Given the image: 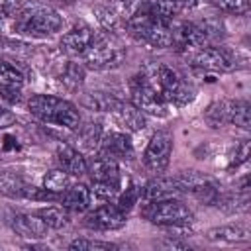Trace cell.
Here are the masks:
<instances>
[{
  "label": "cell",
  "mask_w": 251,
  "mask_h": 251,
  "mask_svg": "<svg viewBox=\"0 0 251 251\" xmlns=\"http://www.w3.org/2000/svg\"><path fill=\"white\" fill-rule=\"evenodd\" d=\"M14 18V31L18 35L27 37H47L61 29L63 20L57 10L41 2H27L16 10Z\"/></svg>",
  "instance_id": "6da1fadb"
},
{
  "label": "cell",
  "mask_w": 251,
  "mask_h": 251,
  "mask_svg": "<svg viewBox=\"0 0 251 251\" xmlns=\"http://www.w3.org/2000/svg\"><path fill=\"white\" fill-rule=\"evenodd\" d=\"M149 84L159 92V96L173 106H186L194 98V88L169 65L149 63L141 69Z\"/></svg>",
  "instance_id": "7a4b0ae2"
},
{
  "label": "cell",
  "mask_w": 251,
  "mask_h": 251,
  "mask_svg": "<svg viewBox=\"0 0 251 251\" xmlns=\"http://www.w3.org/2000/svg\"><path fill=\"white\" fill-rule=\"evenodd\" d=\"M27 110L31 116H35L43 124L59 126L65 129H75L80 124V114L78 108L59 96L51 94H33L27 100Z\"/></svg>",
  "instance_id": "3957f363"
},
{
  "label": "cell",
  "mask_w": 251,
  "mask_h": 251,
  "mask_svg": "<svg viewBox=\"0 0 251 251\" xmlns=\"http://www.w3.org/2000/svg\"><path fill=\"white\" fill-rule=\"evenodd\" d=\"M126 29L135 39L145 41L157 49L173 47V22H165V20L151 16L145 10L143 0L139 2L137 10L129 16V20L126 22Z\"/></svg>",
  "instance_id": "277c9868"
},
{
  "label": "cell",
  "mask_w": 251,
  "mask_h": 251,
  "mask_svg": "<svg viewBox=\"0 0 251 251\" xmlns=\"http://www.w3.org/2000/svg\"><path fill=\"white\" fill-rule=\"evenodd\" d=\"M126 59V47L122 45V41L110 33H96L92 45L84 51L82 55V65L90 71H110L116 69L124 63Z\"/></svg>",
  "instance_id": "5b68a950"
},
{
  "label": "cell",
  "mask_w": 251,
  "mask_h": 251,
  "mask_svg": "<svg viewBox=\"0 0 251 251\" xmlns=\"http://www.w3.org/2000/svg\"><path fill=\"white\" fill-rule=\"evenodd\" d=\"M141 216L145 220H149L151 224L161 226V227H165V226H188L192 222V212L176 196L145 202Z\"/></svg>",
  "instance_id": "8992f818"
},
{
  "label": "cell",
  "mask_w": 251,
  "mask_h": 251,
  "mask_svg": "<svg viewBox=\"0 0 251 251\" xmlns=\"http://www.w3.org/2000/svg\"><path fill=\"white\" fill-rule=\"evenodd\" d=\"M249 112L251 106L247 100H220L208 106L204 118L212 127L222 126H239L243 129L249 127Z\"/></svg>",
  "instance_id": "52a82bcc"
},
{
  "label": "cell",
  "mask_w": 251,
  "mask_h": 251,
  "mask_svg": "<svg viewBox=\"0 0 251 251\" xmlns=\"http://www.w3.org/2000/svg\"><path fill=\"white\" fill-rule=\"evenodd\" d=\"M129 98L131 104L141 110L143 114L149 116H167V108L169 104L159 96V92L149 84V80L143 76V73L139 71L131 80H129Z\"/></svg>",
  "instance_id": "ba28073f"
},
{
  "label": "cell",
  "mask_w": 251,
  "mask_h": 251,
  "mask_svg": "<svg viewBox=\"0 0 251 251\" xmlns=\"http://www.w3.org/2000/svg\"><path fill=\"white\" fill-rule=\"evenodd\" d=\"M173 155V135L167 129H159L151 135L145 151H143V165L153 175H163L171 163Z\"/></svg>",
  "instance_id": "9c48e42d"
},
{
  "label": "cell",
  "mask_w": 251,
  "mask_h": 251,
  "mask_svg": "<svg viewBox=\"0 0 251 251\" xmlns=\"http://www.w3.org/2000/svg\"><path fill=\"white\" fill-rule=\"evenodd\" d=\"M190 65L202 71H212V73H231L239 67L237 59L224 47H214L206 45L200 49H194V53L188 57Z\"/></svg>",
  "instance_id": "30bf717a"
},
{
  "label": "cell",
  "mask_w": 251,
  "mask_h": 251,
  "mask_svg": "<svg viewBox=\"0 0 251 251\" xmlns=\"http://www.w3.org/2000/svg\"><path fill=\"white\" fill-rule=\"evenodd\" d=\"M127 222V212H124L122 208L114 204H102L94 210H90L84 218V226L88 229H96V231H114L124 227Z\"/></svg>",
  "instance_id": "8fae6325"
},
{
  "label": "cell",
  "mask_w": 251,
  "mask_h": 251,
  "mask_svg": "<svg viewBox=\"0 0 251 251\" xmlns=\"http://www.w3.org/2000/svg\"><path fill=\"white\" fill-rule=\"evenodd\" d=\"M210 37L200 22H173V45L180 51L210 45Z\"/></svg>",
  "instance_id": "7c38bea8"
},
{
  "label": "cell",
  "mask_w": 251,
  "mask_h": 251,
  "mask_svg": "<svg viewBox=\"0 0 251 251\" xmlns=\"http://www.w3.org/2000/svg\"><path fill=\"white\" fill-rule=\"evenodd\" d=\"M96 37V31L86 25V24H76L75 27H71L59 41V49L61 53H65L67 57H82L84 51L92 45Z\"/></svg>",
  "instance_id": "4fadbf2b"
},
{
  "label": "cell",
  "mask_w": 251,
  "mask_h": 251,
  "mask_svg": "<svg viewBox=\"0 0 251 251\" xmlns=\"http://www.w3.org/2000/svg\"><path fill=\"white\" fill-rule=\"evenodd\" d=\"M96 151L114 161H122L133 155V143L127 131H108V133H102V139Z\"/></svg>",
  "instance_id": "5bb4252c"
},
{
  "label": "cell",
  "mask_w": 251,
  "mask_h": 251,
  "mask_svg": "<svg viewBox=\"0 0 251 251\" xmlns=\"http://www.w3.org/2000/svg\"><path fill=\"white\" fill-rule=\"evenodd\" d=\"M176 194H182L176 176L155 175V178H151L149 182H145V184L139 188V200H143V202L173 198V196H176Z\"/></svg>",
  "instance_id": "9a60e30c"
},
{
  "label": "cell",
  "mask_w": 251,
  "mask_h": 251,
  "mask_svg": "<svg viewBox=\"0 0 251 251\" xmlns=\"http://www.w3.org/2000/svg\"><path fill=\"white\" fill-rule=\"evenodd\" d=\"M114 116L116 124L127 131V133H133V131H141L145 126H147V120H145V114L141 110H137L131 102H124V100H116V104L112 106V110L108 112Z\"/></svg>",
  "instance_id": "2e32d148"
},
{
  "label": "cell",
  "mask_w": 251,
  "mask_h": 251,
  "mask_svg": "<svg viewBox=\"0 0 251 251\" xmlns=\"http://www.w3.org/2000/svg\"><path fill=\"white\" fill-rule=\"evenodd\" d=\"M55 157H57V163H59V169L67 171L69 175L73 176H82L86 175L88 171V161L86 157L73 145L69 143H59L57 145V151H55Z\"/></svg>",
  "instance_id": "e0dca14e"
},
{
  "label": "cell",
  "mask_w": 251,
  "mask_h": 251,
  "mask_svg": "<svg viewBox=\"0 0 251 251\" xmlns=\"http://www.w3.org/2000/svg\"><path fill=\"white\" fill-rule=\"evenodd\" d=\"M12 229L25 239H43L49 231V226L37 214H16L10 218Z\"/></svg>",
  "instance_id": "ac0fdd59"
},
{
  "label": "cell",
  "mask_w": 251,
  "mask_h": 251,
  "mask_svg": "<svg viewBox=\"0 0 251 251\" xmlns=\"http://www.w3.org/2000/svg\"><path fill=\"white\" fill-rule=\"evenodd\" d=\"M86 175H90L92 182H114L120 184V169H118V161L96 153L90 161H88V171Z\"/></svg>",
  "instance_id": "d6986e66"
},
{
  "label": "cell",
  "mask_w": 251,
  "mask_h": 251,
  "mask_svg": "<svg viewBox=\"0 0 251 251\" xmlns=\"http://www.w3.org/2000/svg\"><path fill=\"white\" fill-rule=\"evenodd\" d=\"M90 200H92L90 188L80 182H73L65 192L59 194V202L63 204V208L71 212H86L90 208Z\"/></svg>",
  "instance_id": "ffe728a7"
},
{
  "label": "cell",
  "mask_w": 251,
  "mask_h": 251,
  "mask_svg": "<svg viewBox=\"0 0 251 251\" xmlns=\"http://www.w3.org/2000/svg\"><path fill=\"white\" fill-rule=\"evenodd\" d=\"M251 233L243 224H226L208 229L206 239L214 243H245L249 241Z\"/></svg>",
  "instance_id": "44dd1931"
},
{
  "label": "cell",
  "mask_w": 251,
  "mask_h": 251,
  "mask_svg": "<svg viewBox=\"0 0 251 251\" xmlns=\"http://www.w3.org/2000/svg\"><path fill=\"white\" fill-rule=\"evenodd\" d=\"M76 131V145L82 151H96L102 139V124L100 122H86V124H78V127H75Z\"/></svg>",
  "instance_id": "7402d4cb"
},
{
  "label": "cell",
  "mask_w": 251,
  "mask_h": 251,
  "mask_svg": "<svg viewBox=\"0 0 251 251\" xmlns=\"http://www.w3.org/2000/svg\"><path fill=\"white\" fill-rule=\"evenodd\" d=\"M145 10L165 22H175V18L184 10L180 0H143Z\"/></svg>",
  "instance_id": "603a6c76"
},
{
  "label": "cell",
  "mask_w": 251,
  "mask_h": 251,
  "mask_svg": "<svg viewBox=\"0 0 251 251\" xmlns=\"http://www.w3.org/2000/svg\"><path fill=\"white\" fill-rule=\"evenodd\" d=\"M94 16L98 20V24L102 25L104 31L116 33L120 25H124V20L120 18L118 10L114 8V4H106V6H96L94 8Z\"/></svg>",
  "instance_id": "cb8c5ba5"
},
{
  "label": "cell",
  "mask_w": 251,
  "mask_h": 251,
  "mask_svg": "<svg viewBox=\"0 0 251 251\" xmlns=\"http://www.w3.org/2000/svg\"><path fill=\"white\" fill-rule=\"evenodd\" d=\"M73 175H69L67 171H63V169H53V171H49L45 176H43V188L45 190H49V192H53V194H61V192H65L71 184H73Z\"/></svg>",
  "instance_id": "d4e9b609"
},
{
  "label": "cell",
  "mask_w": 251,
  "mask_h": 251,
  "mask_svg": "<svg viewBox=\"0 0 251 251\" xmlns=\"http://www.w3.org/2000/svg\"><path fill=\"white\" fill-rule=\"evenodd\" d=\"M84 78H86V67L82 63H75V61L65 63L63 71H61V82L67 88H71V90L78 88L84 82Z\"/></svg>",
  "instance_id": "484cf974"
},
{
  "label": "cell",
  "mask_w": 251,
  "mask_h": 251,
  "mask_svg": "<svg viewBox=\"0 0 251 251\" xmlns=\"http://www.w3.org/2000/svg\"><path fill=\"white\" fill-rule=\"evenodd\" d=\"M116 96L108 94V92H100V90H94V92H86L82 96V106H86L88 110H94V112H110L112 106L116 104Z\"/></svg>",
  "instance_id": "4316f807"
},
{
  "label": "cell",
  "mask_w": 251,
  "mask_h": 251,
  "mask_svg": "<svg viewBox=\"0 0 251 251\" xmlns=\"http://www.w3.org/2000/svg\"><path fill=\"white\" fill-rule=\"evenodd\" d=\"M37 216L49 226V229H61V227H67L69 222H71L67 208H57V206L41 208V210L37 212Z\"/></svg>",
  "instance_id": "83f0119b"
},
{
  "label": "cell",
  "mask_w": 251,
  "mask_h": 251,
  "mask_svg": "<svg viewBox=\"0 0 251 251\" xmlns=\"http://www.w3.org/2000/svg\"><path fill=\"white\" fill-rule=\"evenodd\" d=\"M0 82L12 84V86H18V88H22L24 82H25V75H24V71H22L16 63L4 59L2 55H0Z\"/></svg>",
  "instance_id": "f1b7e54d"
},
{
  "label": "cell",
  "mask_w": 251,
  "mask_h": 251,
  "mask_svg": "<svg viewBox=\"0 0 251 251\" xmlns=\"http://www.w3.org/2000/svg\"><path fill=\"white\" fill-rule=\"evenodd\" d=\"M25 182L20 175L12 171H0V194L4 196H22Z\"/></svg>",
  "instance_id": "f546056e"
},
{
  "label": "cell",
  "mask_w": 251,
  "mask_h": 251,
  "mask_svg": "<svg viewBox=\"0 0 251 251\" xmlns=\"http://www.w3.org/2000/svg\"><path fill=\"white\" fill-rule=\"evenodd\" d=\"M71 251H110V249H118L116 243L110 241H100V239H88V237H80L69 243Z\"/></svg>",
  "instance_id": "4dcf8cb0"
},
{
  "label": "cell",
  "mask_w": 251,
  "mask_h": 251,
  "mask_svg": "<svg viewBox=\"0 0 251 251\" xmlns=\"http://www.w3.org/2000/svg\"><path fill=\"white\" fill-rule=\"evenodd\" d=\"M206 2L212 4L216 10L226 12V14L243 16L249 12V0H206Z\"/></svg>",
  "instance_id": "1f68e13d"
},
{
  "label": "cell",
  "mask_w": 251,
  "mask_h": 251,
  "mask_svg": "<svg viewBox=\"0 0 251 251\" xmlns=\"http://www.w3.org/2000/svg\"><path fill=\"white\" fill-rule=\"evenodd\" d=\"M20 100H22V94H20L18 86L0 82V108H10V106L18 104Z\"/></svg>",
  "instance_id": "d6a6232c"
},
{
  "label": "cell",
  "mask_w": 251,
  "mask_h": 251,
  "mask_svg": "<svg viewBox=\"0 0 251 251\" xmlns=\"http://www.w3.org/2000/svg\"><path fill=\"white\" fill-rule=\"evenodd\" d=\"M137 200H139V186H129V188H126V192H122L118 196L116 206L122 208L124 212H129L137 204Z\"/></svg>",
  "instance_id": "836d02e7"
},
{
  "label": "cell",
  "mask_w": 251,
  "mask_h": 251,
  "mask_svg": "<svg viewBox=\"0 0 251 251\" xmlns=\"http://www.w3.org/2000/svg\"><path fill=\"white\" fill-rule=\"evenodd\" d=\"M92 190H94L96 196H100L104 200H110V198L120 194V184H114V182H92Z\"/></svg>",
  "instance_id": "e575fe53"
},
{
  "label": "cell",
  "mask_w": 251,
  "mask_h": 251,
  "mask_svg": "<svg viewBox=\"0 0 251 251\" xmlns=\"http://www.w3.org/2000/svg\"><path fill=\"white\" fill-rule=\"evenodd\" d=\"M247 155H249V141L243 139L241 143L235 145L233 153H231V161H229V167H239L241 163L247 161Z\"/></svg>",
  "instance_id": "d590c367"
},
{
  "label": "cell",
  "mask_w": 251,
  "mask_h": 251,
  "mask_svg": "<svg viewBox=\"0 0 251 251\" xmlns=\"http://www.w3.org/2000/svg\"><path fill=\"white\" fill-rule=\"evenodd\" d=\"M20 8V0H0V14L4 18H12Z\"/></svg>",
  "instance_id": "8d00e7d4"
},
{
  "label": "cell",
  "mask_w": 251,
  "mask_h": 251,
  "mask_svg": "<svg viewBox=\"0 0 251 251\" xmlns=\"http://www.w3.org/2000/svg\"><path fill=\"white\" fill-rule=\"evenodd\" d=\"M16 124V116L8 110V108H0V129L4 127H10Z\"/></svg>",
  "instance_id": "74e56055"
},
{
  "label": "cell",
  "mask_w": 251,
  "mask_h": 251,
  "mask_svg": "<svg viewBox=\"0 0 251 251\" xmlns=\"http://www.w3.org/2000/svg\"><path fill=\"white\" fill-rule=\"evenodd\" d=\"M163 245H165V247H176V249H188V245H186V243L176 241V239H167Z\"/></svg>",
  "instance_id": "f35d334b"
},
{
  "label": "cell",
  "mask_w": 251,
  "mask_h": 251,
  "mask_svg": "<svg viewBox=\"0 0 251 251\" xmlns=\"http://www.w3.org/2000/svg\"><path fill=\"white\" fill-rule=\"evenodd\" d=\"M206 0H180V4L184 6V8H196V6H200V4H204Z\"/></svg>",
  "instance_id": "ab89813d"
},
{
  "label": "cell",
  "mask_w": 251,
  "mask_h": 251,
  "mask_svg": "<svg viewBox=\"0 0 251 251\" xmlns=\"http://www.w3.org/2000/svg\"><path fill=\"white\" fill-rule=\"evenodd\" d=\"M2 49H4V43H2V39H0V53H2Z\"/></svg>",
  "instance_id": "60d3db41"
},
{
  "label": "cell",
  "mask_w": 251,
  "mask_h": 251,
  "mask_svg": "<svg viewBox=\"0 0 251 251\" xmlns=\"http://www.w3.org/2000/svg\"><path fill=\"white\" fill-rule=\"evenodd\" d=\"M57 2H65V0H57Z\"/></svg>",
  "instance_id": "b9f144b4"
}]
</instances>
